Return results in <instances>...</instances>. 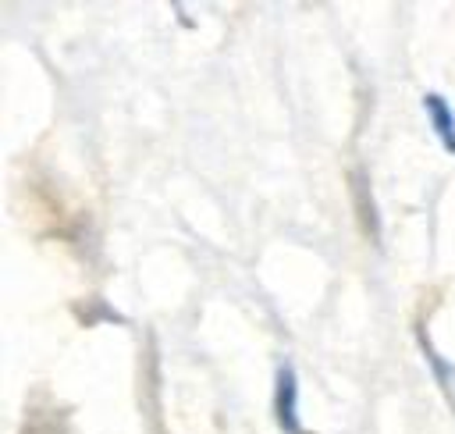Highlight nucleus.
Wrapping results in <instances>:
<instances>
[{"label": "nucleus", "mask_w": 455, "mask_h": 434, "mask_svg": "<svg viewBox=\"0 0 455 434\" xmlns=\"http://www.w3.org/2000/svg\"><path fill=\"white\" fill-rule=\"evenodd\" d=\"M274 416H277V427L284 434H306L302 416H299V377H295L291 363L277 366V377H274Z\"/></svg>", "instance_id": "obj_1"}, {"label": "nucleus", "mask_w": 455, "mask_h": 434, "mask_svg": "<svg viewBox=\"0 0 455 434\" xmlns=\"http://www.w3.org/2000/svg\"><path fill=\"white\" fill-rule=\"evenodd\" d=\"M423 114H427V121H430L437 142H441L448 153H455V107H451L441 92H427V96H423Z\"/></svg>", "instance_id": "obj_2"}, {"label": "nucleus", "mask_w": 455, "mask_h": 434, "mask_svg": "<svg viewBox=\"0 0 455 434\" xmlns=\"http://www.w3.org/2000/svg\"><path fill=\"white\" fill-rule=\"evenodd\" d=\"M423 356H427V363H430V370H434V377H437V384H441V391H444L448 406L455 409V363H451V359H444L430 342H423Z\"/></svg>", "instance_id": "obj_3"}]
</instances>
